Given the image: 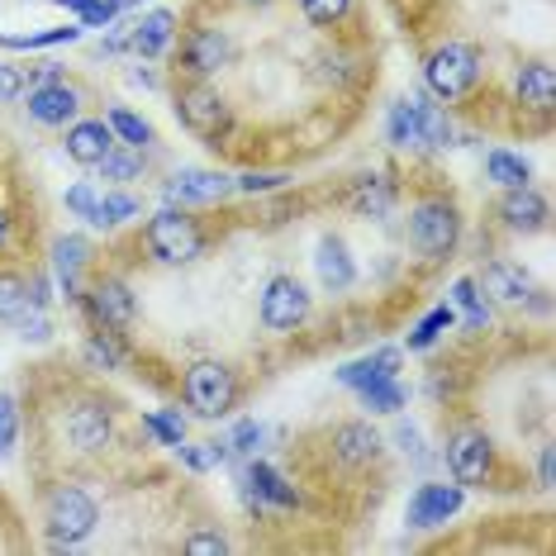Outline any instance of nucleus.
<instances>
[{
    "mask_svg": "<svg viewBox=\"0 0 556 556\" xmlns=\"http://www.w3.org/2000/svg\"><path fill=\"white\" fill-rule=\"evenodd\" d=\"M457 238H462V210H457V200H447V195H424L419 205L409 210V248L419 252L424 262L452 257Z\"/></svg>",
    "mask_w": 556,
    "mask_h": 556,
    "instance_id": "obj_1",
    "label": "nucleus"
},
{
    "mask_svg": "<svg viewBox=\"0 0 556 556\" xmlns=\"http://www.w3.org/2000/svg\"><path fill=\"white\" fill-rule=\"evenodd\" d=\"M143 243L162 267H186V262H195L200 252H205V233H200V224L186 214V205H162L153 219H148Z\"/></svg>",
    "mask_w": 556,
    "mask_h": 556,
    "instance_id": "obj_2",
    "label": "nucleus"
},
{
    "mask_svg": "<svg viewBox=\"0 0 556 556\" xmlns=\"http://www.w3.org/2000/svg\"><path fill=\"white\" fill-rule=\"evenodd\" d=\"M181 400L195 419H224V414L238 404V376L229 362H214L200 357L186 366V381H181Z\"/></svg>",
    "mask_w": 556,
    "mask_h": 556,
    "instance_id": "obj_3",
    "label": "nucleus"
},
{
    "mask_svg": "<svg viewBox=\"0 0 556 556\" xmlns=\"http://www.w3.org/2000/svg\"><path fill=\"white\" fill-rule=\"evenodd\" d=\"M43 523H48V538H53L58 552L81 547V542L96 533V523H100V504L86 495L81 485H58L53 495H48V504H43Z\"/></svg>",
    "mask_w": 556,
    "mask_h": 556,
    "instance_id": "obj_4",
    "label": "nucleus"
},
{
    "mask_svg": "<svg viewBox=\"0 0 556 556\" xmlns=\"http://www.w3.org/2000/svg\"><path fill=\"white\" fill-rule=\"evenodd\" d=\"M424 81H428V91H433V100H462V96H471L476 91V81H480V53L471 43H442L428 53L424 62Z\"/></svg>",
    "mask_w": 556,
    "mask_h": 556,
    "instance_id": "obj_5",
    "label": "nucleus"
},
{
    "mask_svg": "<svg viewBox=\"0 0 556 556\" xmlns=\"http://www.w3.org/2000/svg\"><path fill=\"white\" fill-rule=\"evenodd\" d=\"M77 305L91 314L96 328H110V333H124V328H134V319H138V300H134L129 281H119V276H100V281L81 286Z\"/></svg>",
    "mask_w": 556,
    "mask_h": 556,
    "instance_id": "obj_6",
    "label": "nucleus"
},
{
    "mask_svg": "<svg viewBox=\"0 0 556 556\" xmlns=\"http://www.w3.org/2000/svg\"><path fill=\"white\" fill-rule=\"evenodd\" d=\"M176 119H181L191 134H200V138H219V134H229L233 110L210 81H191V86L176 91Z\"/></svg>",
    "mask_w": 556,
    "mask_h": 556,
    "instance_id": "obj_7",
    "label": "nucleus"
},
{
    "mask_svg": "<svg viewBox=\"0 0 556 556\" xmlns=\"http://www.w3.org/2000/svg\"><path fill=\"white\" fill-rule=\"evenodd\" d=\"M257 319H262V328H271V333H295V328L309 319V290L300 286L295 276H271V281L262 286Z\"/></svg>",
    "mask_w": 556,
    "mask_h": 556,
    "instance_id": "obj_8",
    "label": "nucleus"
},
{
    "mask_svg": "<svg viewBox=\"0 0 556 556\" xmlns=\"http://www.w3.org/2000/svg\"><path fill=\"white\" fill-rule=\"evenodd\" d=\"M447 466L457 485H490L495 480V442L480 428H457L447 438Z\"/></svg>",
    "mask_w": 556,
    "mask_h": 556,
    "instance_id": "obj_9",
    "label": "nucleus"
},
{
    "mask_svg": "<svg viewBox=\"0 0 556 556\" xmlns=\"http://www.w3.org/2000/svg\"><path fill=\"white\" fill-rule=\"evenodd\" d=\"M466 504V485H442V480H424L409 495V528L419 533H433V528H447V518H457Z\"/></svg>",
    "mask_w": 556,
    "mask_h": 556,
    "instance_id": "obj_10",
    "label": "nucleus"
},
{
    "mask_svg": "<svg viewBox=\"0 0 556 556\" xmlns=\"http://www.w3.org/2000/svg\"><path fill=\"white\" fill-rule=\"evenodd\" d=\"M233 58V43L224 29H191L181 39V72L191 81H210L219 67H229Z\"/></svg>",
    "mask_w": 556,
    "mask_h": 556,
    "instance_id": "obj_11",
    "label": "nucleus"
},
{
    "mask_svg": "<svg viewBox=\"0 0 556 556\" xmlns=\"http://www.w3.org/2000/svg\"><path fill=\"white\" fill-rule=\"evenodd\" d=\"M162 195H167V205H219V200L233 195V176L210 167H181Z\"/></svg>",
    "mask_w": 556,
    "mask_h": 556,
    "instance_id": "obj_12",
    "label": "nucleus"
},
{
    "mask_svg": "<svg viewBox=\"0 0 556 556\" xmlns=\"http://www.w3.org/2000/svg\"><path fill=\"white\" fill-rule=\"evenodd\" d=\"M77 110H81V96L67 81H43L29 91V119L43 124V129H67L77 119Z\"/></svg>",
    "mask_w": 556,
    "mask_h": 556,
    "instance_id": "obj_13",
    "label": "nucleus"
},
{
    "mask_svg": "<svg viewBox=\"0 0 556 556\" xmlns=\"http://www.w3.org/2000/svg\"><path fill=\"white\" fill-rule=\"evenodd\" d=\"M67 438L77 452H105L110 442H115V419H110L105 404H81V409L67 414Z\"/></svg>",
    "mask_w": 556,
    "mask_h": 556,
    "instance_id": "obj_14",
    "label": "nucleus"
},
{
    "mask_svg": "<svg viewBox=\"0 0 556 556\" xmlns=\"http://www.w3.org/2000/svg\"><path fill=\"white\" fill-rule=\"evenodd\" d=\"M62 148H67V157L81 162V167H100L105 153L115 148V134H110L105 119H72L67 124V138H62Z\"/></svg>",
    "mask_w": 556,
    "mask_h": 556,
    "instance_id": "obj_15",
    "label": "nucleus"
},
{
    "mask_svg": "<svg viewBox=\"0 0 556 556\" xmlns=\"http://www.w3.org/2000/svg\"><path fill=\"white\" fill-rule=\"evenodd\" d=\"M476 286H480V295L500 300V305H528V300L538 295L533 281H528V271L514 267V262H490Z\"/></svg>",
    "mask_w": 556,
    "mask_h": 556,
    "instance_id": "obj_16",
    "label": "nucleus"
},
{
    "mask_svg": "<svg viewBox=\"0 0 556 556\" xmlns=\"http://www.w3.org/2000/svg\"><path fill=\"white\" fill-rule=\"evenodd\" d=\"M314 271H319L324 290H333V295H343V290H352V281H357V262H352V252L343 238H319V248H314Z\"/></svg>",
    "mask_w": 556,
    "mask_h": 556,
    "instance_id": "obj_17",
    "label": "nucleus"
},
{
    "mask_svg": "<svg viewBox=\"0 0 556 556\" xmlns=\"http://www.w3.org/2000/svg\"><path fill=\"white\" fill-rule=\"evenodd\" d=\"M500 219L518 233H538V229H547V200L533 186H514V191L500 195Z\"/></svg>",
    "mask_w": 556,
    "mask_h": 556,
    "instance_id": "obj_18",
    "label": "nucleus"
},
{
    "mask_svg": "<svg viewBox=\"0 0 556 556\" xmlns=\"http://www.w3.org/2000/svg\"><path fill=\"white\" fill-rule=\"evenodd\" d=\"M172 43H176V15L172 10H148V15L129 29V53L148 58V62L162 58Z\"/></svg>",
    "mask_w": 556,
    "mask_h": 556,
    "instance_id": "obj_19",
    "label": "nucleus"
},
{
    "mask_svg": "<svg viewBox=\"0 0 556 556\" xmlns=\"http://www.w3.org/2000/svg\"><path fill=\"white\" fill-rule=\"evenodd\" d=\"M86 262H91V243H86V238L62 233L58 243H53V276H58V286H62V295H67V300L81 295V271H86Z\"/></svg>",
    "mask_w": 556,
    "mask_h": 556,
    "instance_id": "obj_20",
    "label": "nucleus"
},
{
    "mask_svg": "<svg viewBox=\"0 0 556 556\" xmlns=\"http://www.w3.org/2000/svg\"><path fill=\"white\" fill-rule=\"evenodd\" d=\"M514 96H518V105L547 115V110L556 105V72H552V62H528V67H518Z\"/></svg>",
    "mask_w": 556,
    "mask_h": 556,
    "instance_id": "obj_21",
    "label": "nucleus"
},
{
    "mask_svg": "<svg viewBox=\"0 0 556 556\" xmlns=\"http://www.w3.org/2000/svg\"><path fill=\"white\" fill-rule=\"evenodd\" d=\"M333 457L343 466H371L381 457V433L371 424H343L333 428Z\"/></svg>",
    "mask_w": 556,
    "mask_h": 556,
    "instance_id": "obj_22",
    "label": "nucleus"
},
{
    "mask_svg": "<svg viewBox=\"0 0 556 556\" xmlns=\"http://www.w3.org/2000/svg\"><path fill=\"white\" fill-rule=\"evenodd\" d=\"M395 181L390 176H362V181H352V195L348 205L362 214V219H386L390 210H395Z\"/></svg>",
    "mask_w": 556,
    "mask_h": 556,
    "instance_id": "obj_23",
    "label": "nucleus"
},
{
    "mask_svg": "<svg viewBox=\"0 0 556 556\" xmlns=\"http://www.w3.org/2000/svg\"><path fill=\"white\" fill-rule=\"evenodd\" d=\"M386 376H400V348H376V352H366L362 362H348L343 371H338V381L348 390H362L371 381H386Z\"/></svg>",
    "mask_w": 556,
    "mask_h": 556,
    "instance_id": "obj_24",
    "label": "nucleus"
},
{
    "mask_svg": "<svg viewBox=\"0 0 556 556\" xmlns=\"http://www.w3.org/2000/svg\"><path fill=\"white\" fill-rule=\"evenodd\" d=\"M414 115H419V134H424V148H433V153H442V148L457 143V129H452L447 110L433 105L428 96H414Z\"/></svg>",
    "mask_w": 556,
    "mask_h": 556,
    "instance_id": "obj_25",
    "label": "nucleus"
},
{
    "mask_svg": "<svg viewBox=\"0 0 556 556\" xmlns=\"http://www.w3.org/2000/svg\"><path fill=\"white\" fill-rule=\"evenodd\" d=\"M386 143L400 148V153H414L424 148V134H419V115H414V96L409 100H395L386 115Z\"/></svg>",
    "mask_w": 556,
    "mask_h": 556,
    "instance_id": "obj_26",
    "label": "nucleus"
},
{
    "mask_svg": "<svg viewBox=\"0 0 556 556\" xmlns=\"http://www.w3.org/2000/svg\"><path fill=\"white\" fill-rule=\"evenodd\" d=\"M485 176H490L495 186H504V191H514V186H533V167H528L523 157L504 153V148L485 153Z\"/></svg>",
    "mask_w": 556,
    "mask_h": 556,
    "instance_id": "obj_27",
    "label": "nucleus"
},
{
    "mask_svg": "<svg viewBox=\"0 0 556 556\" xmlns=\"http://www.w3.org/2000/svg\"><path fill=\"white\" fill-rule=\"evenodd\" d=\"M176 457H181L186 471L205 476L214 466L229 462V442H176Z\"/></svg>",
    "mask_w": 556,
    "mask_h": 556,
    "instance_id": "obj_28",
    "label": "nucleus"
},
{
    "mask_svg": "<svg viewBox=\"0 0 556 556\" xmlns=\"http://www.w3.org/2000/svg\"><path fill=\"white\" fill-rule=\"evenodd\" d=\"M86 362L96 366V371H124V348H119V333H110V328H96L91 338H86Z\"/></svg>",
    "mask_w": 556,
    "mask_h": 556,
    "instance_id": "obj_29",
    "label": "nucleus"
},
{
    "mask_svg": "<svg viewBox=\"0 0 556 556\" xmlns=\"http://www.w3.org/2000/svg\"><path fill=\"white\" fill-rule=\"evenodd\" d=\"M357 395H362V404H366L371 414H400L404 404H409V395H404V386H400V376H386V381L362 386Z\"/></svg>",
    "mask_w": 556,
    "mask_h": 556,
    "instance_id": "obj_30",
    "label": "nucleus"
},
{
    "mask_svg": "<svg viewBox=\"0 0 556 556\" xmlns=\"http://www.w3.org/2000/svg\"><path fill=\"white\" fill-rule=\"evenodd\" d=\"M447 305H452V309H462L471 328H485V324H490V305H485V295H480V286L471 281V276H462V281L452 286Z\"/></svg>",
    "mask_w": 556,
    "mask_h": 556,
    "instance_id": "obj_31",
    "label": "nucleus"
},
{
    "mask_svg": "<svg viewBox=\"0 0 556 556\" xmlns=\"http://www.w3.org/2000/svg\"><path fill=\"white\" fill-rule=\"evenodd\" d=\"M452 324H457V309H452V305H438V309H428V314H424V319H419V324H414V328H409V348H414V352L433 348V343H438V338H442V333H447V328H452Z\"/></svg>",
    "mask_w": 556,
    "mask_h": 556,
    "instance_id": "obj_32",
    "label": "nucleus"
},
{
    "mask_svg": "<svg viewBox=\"0 0 556 556\" xmlns=\"http://www.w3.org/2000/svg\"><path fill=\"white\" fill-rule=\"evenodd\" d=\"M138 200L129 191H110V195H100V205H96V229H119V224H129L138 219Z\"/></svg>",
    "mask_w": 556,
    "mask_h": 556,
    "instance_id": "obj_33",
    "label": "nucleus"
},
{
    "mask_svg": "<svg viewBox=\"0 0 556 556\" xmlns=\"http://www.w3.org/2000/svg\"><path fill=\"white\" fill-rule=\"evenodd\" d=\"M105 124H110V134H115L124 148H148V143H153V124L138 119L134 110H110Z\"/></svg>",
    "mask_w": 556,
    "mask_h": 556,
    "instance_id": "obj_34",
    "label": "nucleus"
},
{
    "mask_svg": "<svg viewBox=\"0 0 556 556\" xmlns=\"http://www.w3.org/2000/svg\"><path fill=\"white\" fill-rule=\"evenodd\" d=\"M143 433L157 438L162 447H176V442H186V419H181V409H148V414H143Z\"/></svg>",
    "mask_w": 556,
    "mask_h": 556,
    "instance_id": "obj_35",
    "label": "nucleus"
},
{
    "mask_svg": "<svg viewBox=\"0 0 556 556\" xmlns=\"http://www.w3.org/2000/svg\"><path fill=\"white\" fill-rule=\"evenodd\" d=\"M138 172H143V148L115 143V148L105 153V162H100V176H105V181H134Z\"/></svg>",
    "mask_w": 556,
    "mask_h": 556,
    "instance_id": "obj_36",
    "label": "nucleus"
},
{
    "mask_svg": "<svg viewBox=\"0 0 556 556\" xmlns=\"http://www.w3.org/2000/svg\"><path fill=\"white\" fill-rule=\"evenodd\" d=\"M29 309V281L20 276H0V324L15 328V319Z\"/></svg>",
    "mask_w": 556,
    "mask_h": 556,
    "instance_id": "obj_37",
    "label": "nucleus"
},
{
    "mask_svg": "<svg viewBox=\"0 0 556 556\" xmlns=\"http://www.w3.org/2000/svg\"><path fill=\"white\" fill-rule=\"evenodd\" d=\"M15 442H20V404H15V395L0 390V462L15 452Z\"/></svg>",
    "mask_w": 556,
    "mask_h": 556,
    "instance_id": "obj_38",
    "label": "nucleus"
},
{
    "mask_svg": "<svg viewBox=\"0 0 556 556\" xmlns=\"http://www.w3.org/2000/svg\"><path fill=\"white\" fill-rule=\"evenodd\" d=\"M300 10H305V20L309 24H343L348 20V10H352V0H300Z\"/></svg>",
    "mask_w": 556,
    "mask_h": 556,
    "instance_id": "obj_39",
    "label": "nucleus"
},
{
    "mask_svg": "<svg viewBox=\"0 0 556 556\" xmlns=\"http://www.w3.org/2000/svg\"><path fill=\"white\" fill-rule=\"evenodd\" d=\"M262 438H267V428H262L257 419H238L233 424V438H229V452H238V457H257Z\"/></svg>",
    "mask_w": 556,
    "mask_h": 556,
    "instance_id": "obj_40",
    "label": "nucleus"
},
{
    "mask_svg": "<svg viewBox=\"0 0 556 556\" xmlns=\"http://www.w3.org/2000/svg\"><path fill=\"white\" fill-rule=\"evenodd\" d=\"M81 29H48V34H24V39H0V48H58V43H77Z\"/></svg>",
    "mask_w": 556,
    "mask_h": 556,
    "instance_id": "obj_41",
    "label": "nucleus"
},
{
    "mask_svg": "<svg viewBox=\"0 0 556 556\" xmlns=\"http://www.w3.org/2000/svg\"><path fill=\"white\" fill-rule=\"evenodd\" d=\"M286 181H290V176H281V172H243V176H233V191L262 195V191H281Z\"/></svg>",
    "mask_w": 556,
    "mask_h": 556,
    "instance_id": "obj_42",
    "label": "nucleus"
},
{
    "mask_svg": "<svg viewBox=\"0 0 556 556\" xmlns=\"http://www.w3.org/2000/svg\"><path fill=\"white\" fill-rule=\"evenodd\" d=\"M15 328H20L24 343H48V338H53V324H48V314H43V309H34V305L20 314Z\"/></svg>",
    "mask_w": 556,
    "mask_h": 556,
    "instance_id": "obj_43",
    "label": "nucleus"
},
{
    "mask_svg": "<svg viewBox=\"0 0 556 556\" xmlns=\"http://www.w3.org/2000/svg\"><path fill=\"white\" fill-rule=\"evenodd\" d=\"M96 205H100V195L91 191V186H72V191H67V210L77 214V219L96 224Z\"/></svg>",
    "mask_w": 556,
    "mask_h": 556,
    "instance_id": "obj_44",
    "label": "nucleus"
},
{
    "mask_svg": "<svg viewBox=\"0 0 556 556\" xmlns=\"http://www.w3.org/2000/svg\"><path fill=\"white\" fill-rule=\"evenodd\" d=\"M186 552H191V556H205V552L219 556V552H229V538H224V533H195L191 542H186Z\"/></svg>",
    "mask_w": 556,
    "mask_h": 556,
    "instance_id": "obj_45",
    "label": "nucleus"
},
{
    "mask_svg": "<svg viewBox=\"0 0 556 556\" xmlns=\"http://www.w3.org/2000/svg\"><path fill=\"white\" fill-rule=\"evenodd\" d=\"M24 96V77H20V67H10V62H0V100H20Z\"/></svg>",
    "mask_w": 556,
    "mask_h": 556,
    "instance_id": "obj_46",
    "label": "nucleus"
},
{
    "mask_svg": "<svg viewBox=\"0 0 556 556\" xmlns=\"http://www.w3.org/2000/svg\"><path fill=\"white\" fill-rule=\"evenodd\" d=\"M395 442L409 452V457H424V438H419V428H414V424H400L395 428Z\"/></svg>",
    "mask_w": 556,
    "mask_h": 556,
    "instance_id": "obj_47",
    "label": "nucleus"
},
{
    "mask_svg": "<svg viewBox=\"0 0 556 556\" xmlns=\"http://www.w3.org/2000/svg\"><path fill=\"white\" fill-rule=\"evenodd\" d=\"M538 480H542V490H552V480H556V471H552V447H542V457H538Z\"/></svg>",
    "mask_w": 556,
    "mask_h": 556,
    "instance_id": "obj_48",
    "label": "nucleus"
},
{
    "mask_svg": "<svg viewBox=\"0 0 556 556\" xmlns=\"http://www.w3.org/2000/svg\"><path fill=\"white\" fill-rule=\"evenodd\" d=\"M5 248H10V214L0 210V252H5Z\"/></svg>",
    "mask_w": 556,
    "mask_h": 556,
    "instance_id": "obj_49",
    "label": "nucleus"
},
{
    "mask_svg": "<svg viewBox=\"0 0 556 556\" xmlns=\"http://www.w3.org/2000/svg\"><path fill=\"white\" fill-rule=\"evenodd\" d=\"M58 5H67V10H72V15H81V10H86V5H91V0H58Z\"/></svg>",
    "mask_w": 556,
    "mask_h": 556,
    "instance_id": "obj_50",
    "label": "nucleus"
},
{
    "mask_svg": "<svg viewBox=\"0 0 556 556\" xmlns=\"http://www.w3.org/2000/svg\"><path fill=\"white\" fill-rule=\"evenodd\" d=\"M248 5H267V0H248Z\"/></svg>",
    "mask_w": 556,
    "mask_h": 556,
    "instance_id": "obj_51",
    "label": "nucleus"
}]
</instances>
